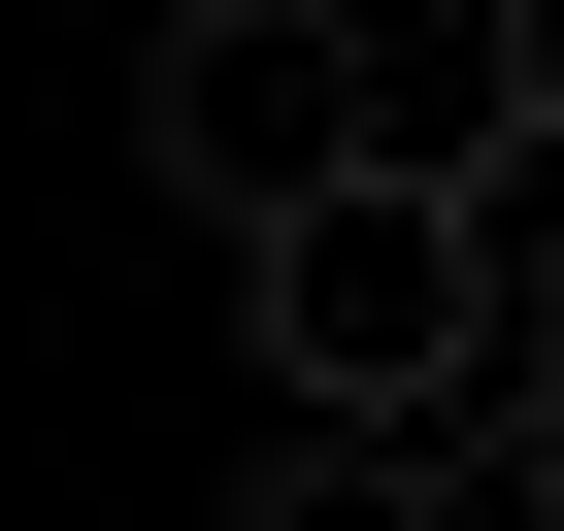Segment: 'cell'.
I'll return each instance as SVG.
<instances>
[{"label": "cell", "instance_id": "1", "mask_svg": "<svg viewBox=\"0 0 564 531\" xmlns=\"http://www.w3.org/2000/svg\"><path fill=\"white\" fill-rule=\"evenodd\" d=\"M232 333H265V399H333V432H465V399H498L465 166H300V199L232 232Z\"/></svg>", "mask_w": 564, "mask_h": 531}, {"label": "cell", "instance_id": "2", "mask_svg": "<svg viewBox=\"0 0 564 531\" xmlns=\"http://www.w3.org/2000/svg\"><path fill=\"white\" fill-rule=\"evenodd\" d=\"M133 166L199 232H265L300 166H366V67H333V0H166V67H133Z\"/></svg>", "mask_w": 564, "mask_h": 531}, {"label": "cell", "instance_id": "3", "mask_svg": "<svg viewBox=\"0 0 564 531\" xmlns=\"http://www.w3.org/2000/svg\"><path fill=\"white\" fill-rule=\"evenodd\" d=\"M232 531H465V465H432V432H333V399H265Z\"/></svg>", "mask_w": 564, "mask_h": 531}, {"label": "cell", "instance_id": "4", "mask_svg": "<svg viewBox=\"0 0 564 531\" xmlns=\"http://www.w3.org/2000/svg\"><path fill=\"white\" fill-rule=\"evenodd\" d=\"M465 300H498V399H564V133L465 166Z\"/></svg>", "mask_w": 564, "mask_h": 531}, {"label": "cell", "instance_id": "5", "mask_svg": "<svg viewBox=\"0 0 564 531\" xmlns=\"http://www.w3.org/2000/svg\"><path fill=\"white\" fill-rule=\"evenodd\" d=\"M498 133H564V0H498Z\"/></svg>", "mask_w": 564, "mask_h": 531}, {"label": "cell", "instance_id": "6", "mask_svg": "<svg viewBox=\"0 0 564 531\" xmlns=\"http://www.w3.org/2000/svg\"><path fill=\"white\" fill-rule=\"evenodd\" d=\"M531 531H564V399H531Z\"/></svg>", "mask_w": 564, "mask_h": 531}]
</instances>
